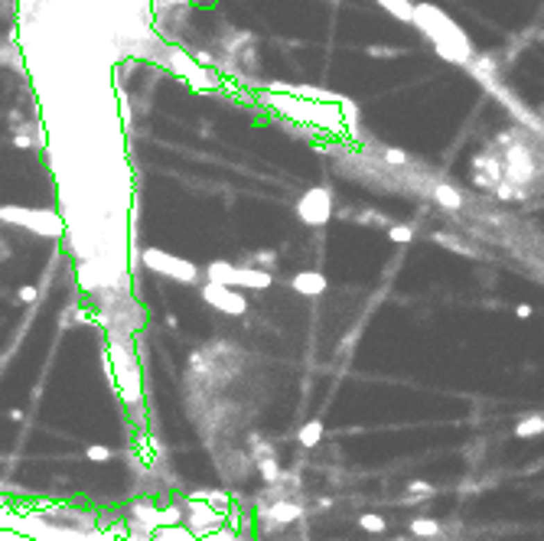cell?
Wrapping results in <instances>:
<instances>
[{
	"mask_svg": "<svg viewBox=\"0 0 544 541\" xmlns=\"http://www.w3.org/2000/svg\"><path fill=\"white\" fill-rule=\"evenodd\" d=\"M411 23H417V26L437 43V53L443 56V59H450V63H470V56H473L470 40H466V36L453 26V20L443 17L437 7H427V3L414 7V10H411Z\"/></svg>",
	"mask_w": 544,
	"mask_h": 541,
	"instance_id": "cell-1",
	"label": "cell"
},
{
	"mask_svg": "<svg viewBox=\"0 0 544 541\" xmlns=\"http://www.w3.org/2000/svg\"><path fill=\"white\" fill-rule=\"evenodd\" d=\"M140 258H144V265H147L150 271L170 277L176 284H199V277H203V271L192 265V261H186V258H180V255H170V251H160V248H144Z\"/></svg>",
	"mask_w": 544,
	"mask_h": 541,
	"instance_id": "cell-2",
	"label": "cell"
},
{
	"mask_svg": "<svg viewBox=\"0 0 544 541\" xmlns=\"http://www.w3.org/2000/svg\"><path fill=\"white\" fill-rule=\"evenodd\" d=\"M0 222L20 225V228L43 235V238H59L62 235V219L59 215L33 213V209H23V206H0Z\"/></svg>",
	"mask_w": 544,
	"mask_h": 541,
	"instance_id": "cell-3",
	"label": "cell"
},
{
	"mask_svg": "<svg viewBox=\"0 0 544 541\" xmlns=\"http://www.w3.org/2000/svg\"><path fill=\"white\" fill-rule=\"evenodd\" d=\"M297 219L303 225H309V228H320V225H326L332 219V192L326 190V186H313V190H307L303 196L297 199Z\"/></svg>",
	"mask_w": 544,
	"mask_h": 541,
	"instance_id": "cell-4",
	"label": "cell"
},
{
	"mask_svg": "<svg viewBox=\"0 0 544 541\" xmlns=\"http://www.w3.org/2000/svg\"><path fill=\"white\" fill-rule=\"evenodd\" d=\"M203 300L212 310L225 313V317H245L248 313V300L238 294L235 287H219V284H203Z\"/></svg>",
	"mask_w": 544,
	"mask_h": 541,
	"instance_id": "cell-5",
	"label": "cell"
},
{
	"mask_svg": "<svg viewBox=\"0 0 544 541\" xmlns=\"http://www.w3.org/2000/svg\"><path fill=\"white\" fill-rule=\"evenodd\" d=\"M473 183H476L479 190H495V186L502 183L499 160L489 157V153H482V157L473 160Z\"/></svg>",
	"mask_w": 544,
	"mask_h": 541,
	"instance_id": "cell-6",
	"label": "cell"
},
{
	"mask_svg": "<svg viewBox=\"0 0 544 541\" xmlns=\"http://www.w3.org/2000/svg\"><path fill=\"white\" fill-rule=\"evenodd\" d=\"M326 287H330V281H326L323 271H297L290 277V290L300 294V297H320Z\"/></svg>",
	"mask_w": 544,
	"mask_h": 541,
	"instance_id": "cell-7",
	"label": "cell"
},
{
	"mask_svg": "<svg viewBox=\"0 0 544 541\" xmlns=\"http://www.w3.org/2000/svg\"><path fill=\"white\" fill-rule=\"evenodd\" d=\"M219 522H222V512H215L212 506H205V502H196V499H189V525H192V535H205V531L219 528Z\"/></svg>",
	"mask_w": 544,
	"mask_h": 541,
	"instance_id": "cell-8",
	"label": "cell"
},
{
	"mask_svg": "<svg viewBox=\"0 0 544 541\" xmlns=\"http://www.w3.org/2000/svg\"><path fill=\"white\" fill-rule=\"evenodd\" d=\"M205 277H209V284L238 287V265H232V261H209L205 265Z\"/></svg>",
	"mask_w": 544,
	"mask_h": 541,
	"instance_id": "cell-9",
	"label": "cell"
},
{
	"mask_svg": "<svg viewBox=\"0 0 544 541\" xmlns=\"http://www.w3.org/2000/svg\"><path fill=\"white\" fill-rule=\"evenodd\" d=\"M137 519H144L150 528H157V525H180V509H150V506H137Z\"/></svg>",
	"mask_w": 544,
	"mask_h": 541,
	"instance_id": "cell-10",
	"label": "cell"
},
{
	"mask_svg": "<svg viewBox=\"0 0 544 541\" xmlns=\"http://www.w3.org/2000/svg\"><path fill=\"white\" fill-rule=\"evenodd\" d=\"M274 284V277L267 271H257V267H238V287H248V290H267Z\"/></svg>",
	"mask_w": 544,
	"mask_h": 541,
	"instance_id": "cell-11",
	"label": "cell"
},
{
	"mask_svg": "<svg viewBox=\"0 0 544 541\" xmlns=\"http://www.w3.org/2000/svg\"><path fill=\"white\" fill-rule=\"evenodd\" d=\"M267 519L278 522V525H290V522L300 519V506H297V502H287V499H278V502H271Z\"/></svg>",
	"mask_w": 544,
	"mask_h": 541,
	"instance_id": "cell-12",
	"label": "cell"
},
{
	"mask_svg": "<svg viewBox=\"0 0 544 541\" xmlns=\"http://www.w3.org/2000/svg\"><path fill=\"white\" fill-rule=\"evenodd\" d=\"M430 196H434V202H437L440 209H450V213L463 206V192H459L457 186H450V183H437Z\"/></svg>",
	"mask_w": 544,
	"mask_h": 541,
	"instance_id": "cell-13",
	"label": "cell"
},
{
	"mask_svg": "<svg viewBox=\"0 0 544 541\" xmlns=\"http://www.w3.org/2000/svg\"><path fill=\"white\" fill-rule=\"evenodd\" d=\"M189 499H196V502H205V506H212L215 512H219V509H228V506H232V496H228L225 489H196V492H189Z\"/></svg>",
	"mask_w": 544,
	"mask_h": 541,
	"instance_id": "cell-14",
	"label": "cell"
},
{
	"mask_svg": "<svg viewBox=\"0 0 544 541\" xmlns=\"http://www.w3.org/2000/svg\"><path fill=\"white\" fill-rule=\"evenodd\" d=\"M297 444L307 447V450H313V447L323 444V421L320 417H313V421H307V424L297 431Z\"/></svg>",
	"mask_w": 544,
	"mask_h": 541,
	"instance_id": "cell-15",
	"label": "cell"
},
{
	"mask_svg": "<svg viewBox=\"0 0 544 541\" xmlns=\"http://www.w3.org/2000/svg\"><path fill=\"white\" fill-rule=\"evenodd\" d=\"M257 463V473H261V479H264L267 486H274L280 479V460H278V453L271 450L267 456H261V460H255Z\"/></svg>",
	"mask_w": 544,
	"mask_h": 541,
	"instance_id": "cell-16",
	"label": "cell"
},
{
	"mask_svg": "<svg viewBox=\"0 0 544 541\" xmlns=\"http://www.w3.org/2000/svg\"><path fill=\"white\" fill-rule=\"evenodd\" d=\"M544 434V417L541 414H534V417H525L515 424V437H522V440H532V437H541Z\"/></svg>",
	"mask_w": 544,
	"mask_h": 541,
	"instance_id": "cell-17",
	"label": "cell"
},
{
	"mask_svg": "<svg viewBox=\"0 0 544 541\" xmlns=\"http://www.w3.org/2000/svg\"><path fill=\"white\" fill-rule=\"evenodd\" d=\"M411 535H417V538H437L440 522L427 519V515H417V519H411Z\"/></svg>",
	"mask_w": 544,
	"mask_h": 541,
	"instance_id": "cell-18",
	"label": "cell"
},
{
	"mask_svg": "<svg viewBox=\"0 0 544 541\" xmlns=\"http://www.w3.org/2000/svg\"><path fill=\"white\" fill-rule=\"evenodd\" d=\"M359 528L368 531V535H382V531L388 528V522H384V515H378V512H362V515H359Z\"/></svg>",
	"mask_w": 544,
	"mask_h": 541,
	"instance_id": "cell-19",
	"label": "cell"
},
{
	"mask_svg": "<svg viewBox=\"0 0 544 541\" xmlns=\"http://www.w3.org/2000/svg\"><path fill=\"white\" fill-rule=\"evenodd\" d=\"M85 460H92V463H111V447H105V444H88L85 447Z\"/></svg>",
	"mask_w": 544,
	"mask_h": 541,
	"instance_id": "cell-20",
	"label": "cell"
},
{
	"mask_svg": "<svg viewBox=\"0 0 544 541\" xmlns=\"http://www.w3.org/2000/svg\"><path fill=\"white\" fill-rule=\"evenodd\" d=\"M388 238L395 244H407V242H414V228L411 225H388Z\"/></svg>",
	"mask_w": 544,
	"mask_h": 541,
	"instance_id": "cell-21",
	"label": "cell"
},
{
	"mask_svg": "<svg viewBox=\"0 0 544 541\" xmlns=\"http://www.w3.org/2000/svg\"><path fill=\"white\" fill-rule=\"evenodd\" d=\"M251 265H257V271H267V274H271L274 265H278V255H274V251H255V255H251Z\"/></svg>",
	"mask_w": 544,
	"mask_h": 541,
	"instance_id": "cell-22",
	"label": "cell"
},
{
	"mask_svg": "<svg viewBox=\"0 0 544 541\" xmlns=\"http://www.w3.org/2000/svg\"><path fill=\"white\" fill-rule=\"evenodd\" d=\"M434 242H437V244H447V248H453V251H459V255H473L470 248L459 242V238H453V235H434Z\"/></svg>",
	"mask_w": 544,
	"mask_h": 541,
	"instance_id": "cell-23",
	"label": "cell"
},
{
	"mask_svg": "<svg viewBox=\"0 0 544 541\" xmlns=\"http://www.w3.org/2000/svg\"><path fill=\"white\" fill-rule=\"evenodd\" d=\"M382 157L388 160V163H395V167H405V163H407V153H405V150H398V147H384Z\"/></svg>",
	"mask_w": 544,
	"mask_h": 541,
	"instance_id": "cell-24",
	"label": "cell"
},
{
	"mask_svg": "<svg viewBox=\"0 0 544 541\" xmlns=\"http://www.w3.org/2000/svg\"><path fill=\"white\" fill-rule=\"evenodd\" d=\"M160 538L163 541H196V538H192V531H180V528H170V531L163 528Z\"/></svg>",
	"mask_w": 544,
	"mask_h": 541,
	"instance_id": "cell-25",
	"label": "cell"
},
{
	"mask_svg": "<svg viewBox=\"0 0 544 541\" xmlns=\"http://www.w3.org/2000/svg\"><path fill=\"white\" fill-rule=\"evenodd\" d=\"M407 492H411V496H430L434 489H430V483H424V479H414V483H407Z\"/></svg>",
	"mask_w": 544,
	"mask_h": 541,
	"instance_id": "cell-26",
	"label": "cell"
},
{
	"mask_svg": "<svg viewBox=\"0 0 544 541\" xmlns=\"http://www.w3.org/2000/svg\"><path fill=\"white\" fill-rule=\"evenodd\" d=\"M359 219H362V222H375V225H391V222H388V219H384L382 213H372V209H368V213H362V215H359Z\"/></svg>",
	"mask_w": 544,
	"mask_h": 541,
	"instance_id": "cell-27",
	"label": "cell"
},
{
	"mask_svg": "<svg viewBox=\"0 0 544 541\" xmlns=\"http://www.w3.org/2000/svg\"><path fill=\"white\" fill-rule=\"evenodd\" d=\"M17 297H20L23 303H33V300L40 297V290H36V287H30V284H26V287H20V294H17Z\"/></svg>",
	"mask_w": 544,
	"mask_h": 541,
	"instance_id": "cell-28",
	"label": "cell"
},
{
	"mask_svg": "<svg viewBox=\"0 0 544 541\" xmlns=\"http://www.w3.org/2000/svg\"><path fill=\"white\" fill-rule=\"evenodd\" d=\"M515 313H518V317H522V319H528V317H532V313H534V310L528 307V303H518V307H515Z\"/></svg>",
	"mask_w": 544,
	"mask_h": 541,
	"instance_id": "cell-29",
	"label": "cell"
},
{
	"mask_svg": "<svg viewBox=\"0 0 544 541\" xmlns=\"http://www.w3.org/2000/svg\"><path fill=\"white\" fill-rule=\"evenodd\" d=\"M316 506H320V509H332V499L330 496H320V499H316Z\"/></svg>",
	"mask_w": 544,
	"mask_h": 541,
	"instance_id": "cell-30",
	"label": "cell"
},
{
	"mask_svg": "<svg viewBox=\"0 0 544 541\" xmlns=\"http://www.w3.org/2000/svg\"><path fill=\"white\" fill-rule=\"evenodd\" d=\"M368 53H372V56H395V49H378V46H372Z\"/></svg>",
	"mask_w": 544,
	"mask_h": 541,
	"instance_id": "cell-31",
	"label": "cell"
},
{
	"mask_svg": "<svg viewBox=\"0 0 544 541\" xmlns=\"http://www.w3.org/2000/svg\"><path fill=\"white\" fill-rule=\"evenodd\" d=\"M13 144H17V147H20V150H26V147H30V140L23 138V134H20V138H17V140H13Z\"/></svg>",
	"mask_w": 544,
	"mask_h": 541,
	"instance_id": "cell-32",
	"label": "cell"
},
{
	"mask_svg": "<svg viewBox=\"0 0 544 541\" xmlns=\"http://www.w3.org/2000/svg\"><path fill=\"white\" fill-rule=\"evenodd\" d=\"M199 63H203V65H212L215 59H212V56H209V53H199Z\"/></svg>",
	"mask_w": 544,
	"mask_h": 541,
	"instance_id": "cell-33",
	"label": "cell"
}]
</instances>
